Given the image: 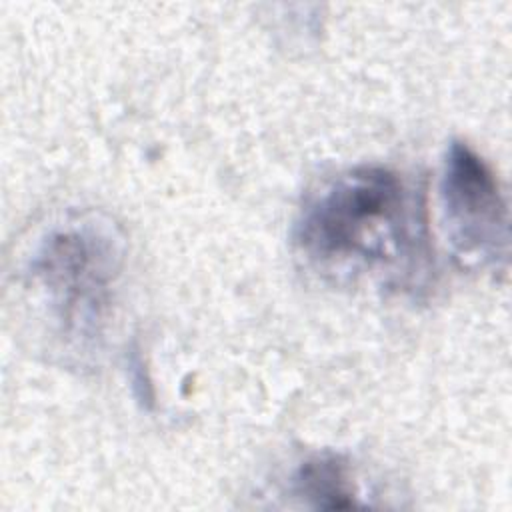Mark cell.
I'll list each match as a JSON object with an SVG mask.
<instances>
[{
	"mask_svg": "<svg viewBox=\"0 0 512 512\" xmlns=\"http://www.w3.org/2000/svg\"><path fill=\"white\" fill-rule=\"evenodd\" d=\"M294 244L324 276L412 288L430 260L422 194L392 168H348L308 196Z\"/></svg>",
	"mask_w": 512,
	"mask_h": 512,
	"instance_id": "6da1fadb",
	"label": "cell"
},
{
	"mask_svg": "<svg viewBox=\"0 0 512 512\" xmlns=\"http://www.w3.org/2000/svg\"><path fill=\"white\" fill-rule=\"evenodd\" d=\"M122 260L118 230L96 216L68 218L40 238L26 272L66 342L100 338Z\"/></svg>",
	"mask_w": 512,
	"mask_h": 512,
	"instance_id": "7a4b0ae2",
	"label": "cell"
},
{
	"mask_svg": "<svg viewBox=\"0 0 512 512\" xmlns=\"http://www.w3.org/2000/svg\"><path fill=\"white\" fill-rule=\"evenodd\" d=\"M440 208L454 254L476 268L508 260L510 220L498 178L466 142H450L440 176Z\"/></svg>",
	"mask_w": 512,
	"mask_h": 512,
	"instance_id": "3957f363",
	"label": "cell"
},
{
	"mask_svg": "<svg viewBox=\"0 0 512 512\" xmlns=\"http://www.w3.org/2000/svg\"><path fill=\"white\" fill-rule=\"evenodd\" d=\"M290 494L322 510L356 506V482L348 460L324 450L304 458L290 478Z\"/></svg>",
	"mask_w": 512,
	"mask_h": 512,
	"instance_id": "277c9868",
	"label": "cell"
}]
</instances>
